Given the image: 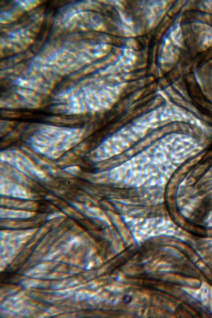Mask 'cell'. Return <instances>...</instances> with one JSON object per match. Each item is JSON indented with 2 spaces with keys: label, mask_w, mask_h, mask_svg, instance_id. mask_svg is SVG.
I'll return each instance as SVG.
<instances>
[{
  "label": "cell",
  "mask_w": 212,
  "mask_h": 318,
  "mask_svg": "<svg viewBox=\"0 0 212 318\" xmlns=\"http://www.w3.org/2000/svg\"><path fill=\"white\" fill-rule=\"evenodd\" d=\"M185 281V283L193 287H197L201 284L200 280L195 278H187Z\"/></svg>",
  "instance_id": "cell-1"
}]
</instances>
